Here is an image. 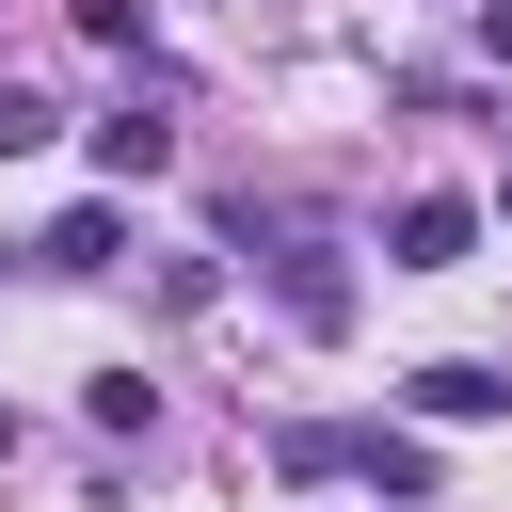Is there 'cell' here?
Here are the masks:
<instances>
[{
	"label": "cell",
	"instance_id": "obj_9",
	"mask_svg": "<svg viewBox=\"0 0 512 512\" xmlns=\"http://www.w3.org/2000/svg\"><path fill=\"white\" fill-rule=\"evenodd\" d=\"M480 48H496V64H512V0H480Z\"/></svg>",
	"mask_w": 512,
	"mask_h": 512
},
{
	"label": "cell",
	"instance_id": "obj_4",
	"mask_svg": "<svg viewBox=\"0 0 512 512\" xmlns=\"http://www.w3.org/2000/svg\"><path fill=\"white\" fill-rule=\"evenodd\" d=\"M80 160H96V176H112V192H128V176H160V160H176V128H160V112H144V96H112V112H96V128H80Z\"/></svg>",
	"mask_w": 512,
	"mask_h": 512
},
{
	"label": "cell",
	"instance_id": "obj_7",
	"mask_svg": "<svg viewBox=\"0 0 512 512\" xmlns=\"http://www.w3.org/2000/svg\"><path fill=\"white\" fill-rule=\"evenodd\" d=\"M80 400H96V432H128V448H144V432H160V384H144V368H96V384H80Z\"/></svg>",
	"mask_w": 512,
	"mask_h": 512
},
{
	"label": "cell",
	"instance_id": "obj_5",
	"mask_svg": "<svg viewBox=\"0 0 512 512\" xmlns=\"http://www.w3.org/2000/svg\"><path fill=\"white\" fill-rule=\"evenodd\" d=\"M128 256V208H64L48 240H32V272H112Z\"/></svg>",
	"mask_w": 512,
	"mask_h": 512
},
{
	"label": "cell",
	"instance_id": "obj_6",
	"mask_svg": "<svg viewBox=\"0 0 512 512\" xmlns=\"http://www.w3.org/2000/svg\"><path fill=\"white\" fill-rule=\"evenodd\" d=\"M400 400H416V416H512V384H496L480 352H448V368H416Z\"/></svg>",
	"mask_w": 512,
	"mask_h": 512
},
{
	"label": "cell",
	"instance_id": "obj_1",
	"mask_svg": "<svg viewBox=\"0 0 512 512\" xmlns=\"http://www.w3.org/2000/svg\"><path fill=\"white\" fill-rule=\"evenodd\" d=\"M272 480H288V496H320V480H368V496L432 512V448H416V432H384V416H288V432H272Z\"/></svg>",
	"mask_w": 512,
	"mask_h": 512
},
{
	"label": "cell",
	"instance_id": "obj_2",
	"mask_svg": "<svg viewBox=\"0 0 512 512\" xmlns=\"http://www.w3.org/2000/svg\"><path fill=\"white\" fill-rule=\"evenodd\" d=\"M224 224H240V240H272V304H288V336H320V352H336V336H352V240H336V224H304V208H256V192H240Z\"/></svg>",
	"mask_w": 512,
	"mask_h": 512
},
{
	"label": "cell",
	"instance_id": "obj_10",
	"mask_svg": "<svg viewBox=\"0 0 512 512\" xmlns=\"http://www.w3.org/2000/svg\"><path fill=\"white\" fill-rule=\"evenodd\" d=\"M496 208H512V192H496Z\"/></svg>",
	"mask_w": 512,
	"mask_h": 512
},
{
	"label": "cell",
	"instance_id": "obj_8",
	"mask_svg": "<svg viewBox=\"0 0 512 512\" xmlns=\"http://www.w3.org/2000/svg\"><path fill=\"white\" fill-rule=\"evenodd\" d=\"M16 144H48V96H16V80H0V160H16Z\"/></svg>",
	"mask_w": 512,
	"mask_h": 512
},
{
	"label": "cell",
	"instance_id": "obj_3",
	"mask_svg": "<svg viewBox=\"0 0 512 512\" xmlns=\"http://www.w3.org/2000/svg\"><path fill=\"white\" fill-rule=\"evenodd\" d=\"M464 240H480V208H464V192H400V224H384V272H464Z\"/></svg>",
	"mask_w": 512,
	"mask_h": 512
}]
</instances>
